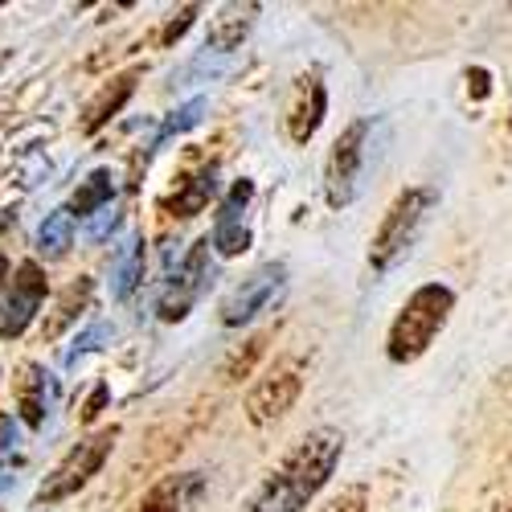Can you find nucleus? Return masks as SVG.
<instances>
[{"mask_svg":"<svg viewBox=\"0 0 512 512\" xmlns=\"http://www.w3.org/2000/svg\"><path fill=\"white\" fill-rule=\"evenodd\" d=\"M340 455H345V435L336 426H316L246 496L242 512H304L332 480Z\"/></svg>","mask_w":512,"mask_h":512,"instance_id":"obj_1","label":"nucleus"},{"mask_svg":"<svg viewBox=\"0 0 512 512\" xmlns=\"http://www.w3.org/2000/svg\"><path fill=\"white\" fill-rule=\"evenodd\" d=\"M439 205V189L435 185H414V189H402L394 197V205L381 213V222L369 238V267L373 275H390L398 263L410 259V250L418 246L426 222Z\"/></svg>","mask_w":512,"mask_h":512,"instance_id":"obj_2","label":"nucleus"},{"mask_svg":"<svg viewBox=\"0 0 512 512\" xmlns=\"http://www.w3.org/2000/svg\"><path fill=\"white\" fill-rule=\"evenodd\" d=\"M451 312H455V291L447 283H422L402 304V312L394 316V324L386 332V357L394 365L418 361L435 345V336L447 328Z\"/></svg>","mask_w":512,"mask_h":512,"instance_id":"obj_3","label":"nucleus"},{"mask_svg":"<svg viewBox=\"0 0 512 512\" xmlns=\"http://www.w3.org/2000/svg\"><path fill=\"white\" fill-rule=\"evenodd\" d=\"M115 443H119V426H103V431H95V435H87L82 443H74L66 451V459L54 467L46 480H41L33 504H58V500L82 492V488H87L103 472V463L111 459Z\"/></svg>","mask_w":512,"mask_h":512,"instance_id":"obj_4","label":"nucleus"},{"mask_svg":"<svg viewBox=\"0 0 512 512\" xmlns=\"http://www.w3.org/2000/svg\"><path fill=\"white\" fill-rule=\"evenodd\" d=\"M369 136H373V119H353L336 136L324 160V201L332 209H345L357 201L361 181H365V160H369Z\"/></svg>","mask_w":512,"mask_h":512,"instance_id":"obj_5","label":"nucleus"},{"mask_svg":"<svg viewBox=\"0 0 512 512\" xmlns=\"http://www.w3.org/2000/svg\"><path fill=\"white\" fill-rule=\"evenodd\" d=\"M283 295H287V263H263V267H254L226 300L218 308V320L226 328H242L250 324L254 316H263V312H275L283 304Z\"/></svg>","mask_w":512,"mask_h":512,"instance_id":"obj_6","label":"nucleus"},{"mask_svg":"<svg viewBox=\"0 0 512 512\" xmlns=\"http://www.w3.org/2000/svg\"><path fill=\"white\" fill-rule=\"evenodd\" d=\"M209 279H213L209 238H197V242L189 246V254L177 263V271L168 275V283H164V291H160V300H156V316H160L164 324H181V320L193 312V304L205 295Z\"/></svg>","mask_w":512,"mask_h":512,"instance_id":"obj_7","label":"nucleus"},{"mask_svg":"<svg viewBox=\"0 0 512 512\" xmlns=\"http://www.w3.org/2000/svg\"><path fill=\"white\" fill-rule=\"evenodd\" d=\"M304 394V357H287L271 373H263L246 394V418L250 426H271L283 418Z\"/></svg>","mask_w":512,"mask_h":512,"instance_id":"obj_8","label":"nucleus"},{"mask_svg":"<svg viewBox=\"0 0 512 512\" xmlns=\"http://www.w3.org/2000/svg\"><path fill=\"white\" fill-rule=\"evenodd\" d=\"M46 291H50V283H46V271H41L37 259L17 263V275L5 287V320H0V336L17 340L33 324L41 304H46Z\"/></svg>","mask_w":512,"mask_h":512,"instance_id":"obj_9","label":"nucleus"},{"mask_svg":"<svg viewBox=\"0 0 512 512\" xmlns=\"http://www.w3.org/2000/svg\"><path fill=\"white\" fill-rule=\"evenodd\" d=\"M324 115H328V87H324V74L312 66V70H304L300 78H295L291 99H287V136H291V144H308L320 132Z\"/></svg>","mask_w":512,"mask_h":512,"instance_id":"obj_10","label":"nucleus"},{"mask_svg":"<svg viewBox=\"0 0 512 512\" xmlns=\"http://www.w3.org/2000/svg\"><path fill=\"white\" fill-rule=\"evenodd\" d=\"M254 201V185L242 177L230 185V193L218 205V218H213V238L209 246H218L222 259H234V254L250 250V226H246V209Z\"/></svg>","mask_w":512,"mask_h":512,"instance_id":"obj_11","label":"nucleus"},{"mask_svg":"<svg viewBox=\"0 0 512 512\" xmlns=\"http://www.w3.org/2000/svg\"><path fill=\"white\" fill-rule=\"evenodd\" d=\"M205 492H209L205 472H173V476L156 480L127 512H193Z\"/></svg>","mask_w":512,"mask_h":512,"instance_id":"obj_12","label":"nucleus"},{"mask_svg":"<svg viewBox=\"0 0 512 512\" xmlns=\"http://www.w3.org/2000/svg\"><path fill=\"white\" fill-rule=\"evenodd\" d=\"M54 402H58V381L37 361H25L17 369V414H21V422L29 431H41L54 414Z\"/></svg>","mask_w":512,"mask_h":512,"instance_id":"obj_13","label":"nucleus"},{"mask_svg":"<svg viewBox=\"0 0 512 512\" xmlns=\"http://www.w3.org/2000/svg\"><path fill=\"white\" fill-rule=\"evenodd\" d=\"M140 74H144V66H132V70H123V74H115L107 87L87 103V111H82V136H95L99 127H107L119 111H123V103L136 95V82H140Z\"/></svg>","mask_w":512,"mask_h":512,"instance_id":"obj_14","label":"nucleus"},{"mask_svg":"<svg viewBox=\"0 0 512 512\" xmlns=\"http://www.w3.org/2000/svg\"><path fill=\"white\" fill-rule=\"evenodd\" d=\"M259 5L254 0H246V5H222L218 13L209 17V37H205V46L209 50H218V54H234L246 33L254 29V21H259Z\"/></svg>","mask_w":512,"mask_h":512,"instance_id":"obj_15","label":"nucleus"},{"mask_svg":"<svg viewBox=\"0 0 512 512\" xmlns=\"http://www.w3.org/2000/svg\"><path fill=\"white\" fill-rule=\"evenodd\" d=\"M213 193H218V168L209 164V168H201V173L185 177L173 197H164V209L173 213V218H197Z\"/></svg>","mask_w":512,"mask_h":512,"instance_id":"obj_16","label":"nucleus"},{"mask_svg":"<svg viewBox=\"0 0 512 512\" xmlns=\"http://www.w3.org/2000/svg\"><path fill=\"white\" fill-rule=\"evenodd\" d=\"M144 279V234H127V242L119 246L115 263H111V295L115 300H132V291Z\"/></svg>","mask_w":512,"mask_h":512,"instance_id":"obj_17","label":"nucleus"},{"mask_svg":"<svg viewBox=\"0 0 512 512\" xmlns=\"http://www.w3.org/2000/svg\"><path fill=\"white\" fill-rule=\"evenodd\" d=\"M91 291H95V283H91L87 275L74 279V283L58 295V300H54V312L46 316V328H41V336H46V340H58V336H62V332L82 316V308L91 304Z\"/></svg>","mask_w":512,"mask_h":512,"instance_id":"obj_18","label":"nucleus"},{"mask_svg":"<svg viewBox=\"0 0 512 512\" xmlns=\"http://www.w3.org/2000/svg\"><path fill=\"white\" fill-rule=\"evenodd\" d=\"M111 197H115V173L111 168H95V173L74 189L66 209H70V218H95L99 209L111 205Z\"/></svg>","mask_w":512,"mask_h":512,"instance_id":"obj_19","label":"nucleus"},{"mask_svg":"<svg viewBox=\"0 0 512 512\" xmlns=\"http://www.w3.org/2000/svg\"><path fill=\"white\" fill-rule=\"evenodd\" d=\"M70 242H74V218H70V209L62 205V209L46 213V222H41L37 254H41V259H62V254L70 250Z\"/></svg>","mask_w":512,"mask_h":512,"instance_id":"obj_20","label":"nucleus"},{"mask_svg":"<svg viewBox=\"0 0 512 512\" xmlns=\"http://www.w3.org/2000/svg\"><path fill=\"white\" fill-rule=\"evenodd\" d=\"M205 111H209V99L205 95H197V99H189V103H181L173 115L164 119V127H160V136H156V148H164L173 136H185L189 127H197L201 119H205Z\"/></svg>","mask_w":512,"mask_h":512,"instance_id":"obj_21","label":"nucleus"},{"mask_svg":"<svg viewBox=\"0 0 512 512\" xmlns=\"http://www.w3.org/2000/svg\"><path fill=\"white\" fill-rule=\"evenodd\" d=\"M115 336V328L111 324H95V328H87L78 340H74V349H66V365H78V357H87V353H95L103 340H111Z\"/></svg>","mask_w":512,"mask_h":512,"instance_id":"obj_22","label":"nucleus"},{"mask_svg":"<svg viewBox=\"0 0 512 512\" xmlns=\"http://www.w3.org/2000/svg\"><path fill=\"white\" fill-rule=\"evenodd\" d=\"M320 512H369V488L365 484H353V488H345L340 496H332Z\"/></svg>","mask_w":512,"mask_h":512,"instance_id":"obj_23","label":"nucleus"},{"mask_svg":"<svg viewBox=\"0 0 512 512\" xmlns=\"http://www.w3.org/2000/svg\"><path fill=\"white\" fill-rule=\"evenodd\" d=\"M197 13H201L197 5H185V9H177V13H173V21H168V25L160 29V46H173V41H177V37H185Z\"/></svg>","mask_w":512,"mask_h":512,"instance_id":"obj_24","label":"nucleus"},{"mask_svg":"<svg viewBox=\"0 0 512 512\" xmlns=\"http://www.w3.org/2000/svg\"><path fill=\"white\" fill-rule=\"evenodd\" d=\"M263 349H267V336H254V340H250V349H246V353H234V357L226 361V377L234 381V377H242V373H250V361H254V357H259Z\"/></svg>","mask_w":512,"mask_h":512,"instance_id":"obj_25","label":"nucleus"},{"mask_svg":"<svg viewBox=\"0 0 512 512\" xmlns=\"http://www.w3.org/2000/svg\"><path fill=\"white\" fill-rule=\"evenodd\" d=\"M115 226H119V213L107 205V209H99L95 218H91V226H87V238H91V242H103V238H111V234H115Z\"/></svg>","mask_w":512,"mask_h":512,"instance_id":"obj_26","label":"nucleus"},{"mask_svg":"<svg viewBox=\"0 0 512 512\" xmlns=\"http://www.w3.org/2000/svg\"><path fill=\"white\" fill-rule=\"evenodd\" d=\"M13 447H17V426L9 414H0V459L13 455Z\"/></svg>","mask_w":512,"mask_h":512,"instance_id":"obj_27","label":"nucleus"},{"mask_svg":"<svg viewBox=\"0 0 512 512\" xmlns=\"http://www.w3.org/2000/svg\"><path fill=\"white\" fill-rule=\"evenodd\" d=\"M103 402H107V386H95L91 402L82 406V422H95V418H99V410H103Z\"/></svg>","mask_w":512,"mask_h":512,"instance_id":"obj_28","label":"nucleus"},{"mask_svg":"<svg viewBox=\"0 0 512 512\" xmlns=\"http://www.w3.org/2000/svg\"><path fill=\"white\" fill-rule=\"evenodd\" d=\"M5 275H9V259H5V254H0V291L9 287V279H5Z\"/></svg>","mask_w":512,"mask_h":512,"instance_id":"obj_29","label":"nucleus"},{"mask_svg":"<svg viewBox=\"0 0 512 512\" xmlns=\"http://www.w3.org/2000/svg\"><path fill=\"white\" fill-rule=\"evenodd\" d=\"M500 512H512V504H508V508H500Z\"/></svg>","mask_w":512,"mask_h":512,"instance_id":"obj_30","label":"nucleus"}]
</instances>
